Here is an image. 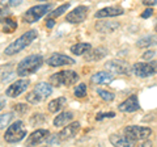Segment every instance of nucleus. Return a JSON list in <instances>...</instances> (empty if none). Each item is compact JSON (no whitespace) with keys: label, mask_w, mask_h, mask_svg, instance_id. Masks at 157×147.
<instances>
[{"label":"nucleus","mask_w":157,"mask_h":147,"mask_svg":"<svg viewBox=\"0 0 157 147\" xmlns=\"http://www.w3.org/2000/svg\"><path fill=\"white\" fill-rule=\"evenodd\" d=\"M13 110L16 112L18 116H24V114L28 113L29 106H28L26 104H24V102H17L16 105H13Z\"/></svg>","instance_id":"obj_32"},{"label":"nucleus","mask_w":157,"mask_h":147,"mask_svg":"<svg viewBox=\"0 0 157 147\" xmlns=\"http://www.w3.org/2000/svg\"><path fill=\"white\" fill-rule=\"evenodd\" d=\"M45 121H46L45 114H42V113H34L30 117V120H29V124H30L32 126H37V125L45 124Z\"/></svg>","instance_id":"obj_28"},{"label":"nucleus","mask_w":157,"mask_h":147,"mask_svg":"<svg viewBox=\"0 0 157 147\" xmlns=\"http://www.w3.org/2000/svg\"><path fill=\"white\" fill-rule=\"evenodd\" d=\"M17 29V21L14 20L13 17L11 16H8L6 20L3 21V32L4 33H13L14 30Z\"/></svg>","instance_id":"obj_25"},{"label":"nucleus","mask_w":157,"mask_h":147,"mask_svg":"<svg viewBox=\"0 0 157 147\" xmlns=\"http://www.w3.org/2000/svg\"><path fill=\"white\" fill-rule=\"evenodd\" d=\"M28 130L22 121H16L12 125H8V129L4 134V141L7 143H18L26 137Z\"/></svg>","instance_id":"obj_4"},{"label":"nucleus","mask_w":157,"mask_h":147,"mask_svg":"<svg viewBox=\"0 0 157 147\" xmlns=\"http://www.w3.org/2000/svg\"><path fill=\"white\" fill-rule=\"evenodd\" d=\"M141 3L144 4L147 7H153L157 4V0H141Z\"/></svg>","instance_id":"obj_39"},{"label":"nucleus","mask_w":157,"mask_h":147,"mask_svg":"<svg viewBox=\"0 0 157 147\" xmlns=\"http://www.w3.org/2000/svg\"><path fill=\"white\" fill-rule=\"evenodd\" d=\"M152 14H153V9L152 8H147L145 11L141 13V18H148V17H151Z\"/></svg>","instance_id":"obj_38"},{"label":"nucleus","mask_w":157,"mask_h":147,"mask_svg":"<svg viewBox=\"0 0 157 147\" xmlns=\"http://www.w3.org/2000/svg\"><path fill=\"white\" fill-rule=\"evenodd\" d=\"M51 8H52L51 4H39V6L30 7L25 13L22 14V20L26 24L37 22L39 18L46 16V14L51 11Z\"/></svg>","instance_id":"obj_5"},{"label":"nucleus","mask_w":157,"mask_h":147,"mask_svg":"<svg viewBox=\"0 0 157 147\" xmlns=\"http://www.w3.org/2000/svg\"><path fill=\"white\" fill-rule=\"evenodd\" d=\"M78 130H80V122H70V124H67L63 129L60 130V133L58 134L59 139H60L62 142H66V141H70L72 138H75V137L77 135Z\"/></svg>","instance_id":"obj_12"},{"label":"nucleus","mask_w":157,"mask_h":147,"mask_svg":"<svg viewBox=\"0 0 157 147\" xmlns=\"http://www.w3.org/2000/svg\"><path fill=\"white\" fill-rule=\"evenodd\" d=\"M73 120V113L72 112H63V113H59L55 118H54V126L55 127H62V126H66L67 124Z\"/></svg>","instance_id":"obj_20"},{"label":"nucleus","mask_w":157,"mask_h":147,"mask_svg":"<svg viewBox=\"0 0 157 147\" xmlns=\"http://www.w3.org/2000/svg\"><path fill=\"white\" fill-rule=\"evenodd\" d=\"M0 4L6 8H14L22 4V0H0Z\"/></svg>","instance_id":"obj_33"},{"label":"nucleus","mask_w":157,"mask_h":147,"mask_svg":"<svg viewBox=\"0 0 157 147\" xmlns=\"http://www.w3.org/2000/svg\"><path fill=\"white\" fill-rule=\"evenodd\" d=\"M77 81H78V74L73 70H63L55 72L48 79V83L51 84V87H56V88L62 85L71 87Z\"/></svg>","instance_id":"obj_3"},{"label":"nucleus","mask_w":157,"mask_h":147,"mask_svg":"<svg viewBox=\"0 0 157 147\" xmlns=\"http://www.w3.org/2000/svg\"><path fill=\"white\" fill-rule=\"evenodd\" d=\"M70 7H71V4H70V3L62 4V6H60V7H58L56 9H54V11H50V12H48V18H55V17L62 16V14L64 13Z\"/></svg>","instance_id":"obj_26"},{"label":"nucleus","mask_w":157,"mask_h":147,"mask_svg":"<svg viewBox=\"0 0 157 147\" xmlns=\"http://www.w3.org/2000/svg\"><path fill=\"white\" fill-rule=\"evenodd\" d=\"M155 57H156V51L155 50H148L147 53L143 54V59L144 61H151V59H153Z\"/></svg>","instance_id":"obj_37"},{"label":"nucleus","mask_w":157,"mask_h":147,"mask_svg":"<svg viewBox=\"0 0 157 147\" xmlns=\"http://www.w3.org/2000/svg\"><path fill=\"white\" fill-rule=\"evenodd\" d=\"M50 135V131L47 129H37L36 131H33V133L29 135V138L26 139V146H38L43 143L47 137Z\"/></svg>","instance_id":"obj_14"},{"label":"nucleus","mask_w":157,"mask_h":147,"mask_svg":"<svg viewBox=\"0 0 157 147\" xmlns=\"http://www.w3.org/2000/svg\"><path fill=\"white\" fill-rule=\"evenodd\" d=\"M12 120H13V113H3V114H0V130L4 129V127H7Z\"/></svg>","instance_id":"obj_30"},{"label":"nucleus","mask_w":157,"mask_h":147,"mask_svg":"<svg viewBox=\"0 0 157 147\" xmlns=\"http://www.w3.org/2000/svg\"><path fill=\"white\" fill-rule=\"evenodd\" d=\"M124 135L128 137L134 142H141V141L148 139L152 135V129L145 126H139V125H130L124 129Z\"/></svg>","instance_id":"obj_7"},{"label":"nucleus","mask_w":157,"mask_h":147,"mask_svg":"<svg viewBox=\"0 0 157 147\" xmlns=\"http://www.w3.org/2000/svg\"><path fill=\"white\" fill-rule=\"evenodd\" d=\"M38 2H47V0H38Z\"/></svg>","instance_id":"obj_43"},{"label":"nucleus","mask_w":157,"mask_h":147,"mask_svg":"<svg viewBox=\"0 0 157 147\" xmlns=\"http://www.w3.org/2000/svg\"><path fill=\"white\" fill-rule=\"evenodd\" d=\"M8 16H11V11L7 8H0V22H3Z\"/></svg>","instance_id":"obj_36"},{"label":"nucleus","mask_w":157,"mask_h":147,"mask_svg":"<svg viewBox=\"0 0 157 147\" xmlns=\"http://www.w3.org/2000/svg\"><path fill=\"white\" fill-rule=\"evenodd\" d=\"M88 8L86 6H78L75 9H72L71 12H68L66 16V21L70 24H80L88 16Z\"/></svg>","instance_id":"obj_10"},{"label":"nucleus","mask_w":157,"mask_h":147,"mask_svg":"<svg viewBox=\"0 0 157 147\" xmlns=\"http://www.w3.org/2000/svg\"><path fill=\"white\" fill-rule=\"evenodd\" d=\"M92 49L90 43H86V42H78L76 45L71 46V53L73 55H84L86 51H89Z\"/></svg>","instance_id":"obj_22"},{"label":"nucleus","mask_w":157,"mask_h":147,"mask_svg":"<svg viewBox=\"0 0 157 147\" xmlns=\"http://www.w3.org/2000/svg\"><path fill=\"white\" fill-rule=\"evenodd\" d=\"M66 97H58V99H54L48 102V112L50 113H58L59 110L62 109L66 104Z\"/></svg>","instance_id":"obj_23"},{"label":"nucleus","mask_w":157,"mask_h":147,"mask_svg":"<svg viewBox=\"0 0 157 147\" xmlns=\"http://www.w3.org/2000/svg\"><path fill=\"white\" fill-rule=\"evenodd\" d=\"M105 68L117 75H130L131 74V65L122 59H113L105 63Z\"/></svg>","instance_id":"obj_8"},{"label":"nucleus","mask_w":157,"mask_h":147,"mask_svg":"<svg viewBox=\"0 0 157 147\" xmlns=\"http://www.w3.org/2000/svg\"><path fill=\"white\" fill-rule=\"evenodd\" d=\"M119 26H121L119 22L113 20H100L96 22V30L98 33H113Z\"/></svg>","instance_id":"obj_16"},{"label":"nucleus","mask_w":157,"mask_h":147,"mask_svg":"<svg viewBox=\"0 0 157 147\" xmlns=\"http://www.w3.org/2000/svg\"><path fill=\"white\" fill-rule=\"evenodd\" d=\"M96 92H97V95L100 96L102 100H105V101H113V100L115 99V95L113 93V92H110V91H106V89H101V88H98Z\"/></svg>","instance_id":"obj_29"},{"label":"nucleus","mask_w":157,"mask_h":147,"mask_svg":"<svg viewBox=\"0 0 157 147\" xmlns=\"http://www.w3.org/2000/svg\"><path fill=\"white\" fill-rule=\"evenodd\" d=\"M109 141H110V143L113 146H117V147H128V146H135L136 145V142L130 139L128 137L119 135V134H111L109 137Z\"/></svg>","instance_id":"obj_19"},{"label":"nucleus","mask_w":157,"mask_h":147,"mask_svg":"<svg viewBox=\"0 0 157 147\" xmlns=\"http://www.w3.org/2000/svg\"><path fill=\"white\" fill-rule=\"evenodd\" d=\"M42 65H43L42 55H36V54H33V55L25 57L18 63L17 68H16V74L20 77H26L29 75H33L34 72H37L39 68H41Z\"/></svg>","instance_id":"obj_2"},{"label":"nucleus","mask_w":157,"mask_h":147,"mask_svg":"<svg viewBox=\"0 0 157 147\" xmlns=\"http://www.w3.org/2000/svg\"><path fill=\"white\" fill-rule=\"evenodd\" d=\"M6 104H7L6 99H0V109H2V108H4V106H6Z\"/></svg>","instance_id":"obj_41"},{"label":"nucleus","mask_w":157,"mask_h":147,"mask_svg":"<svg viewBox=\"0 0 157 147\" xmlns=\"http://www.w3.org/2000/svg\"><path fill=\"white\" fill-rule=\"evenodd\" d=\"M26 101L32 105H38V104H41V101H43V97L39 93H37L36 91H32L26 95Z\"/></svg>","instance_id":"obj_27"},{"label":"nucleus","mask_w":157,"mask_h":147,"mask_svg":"<svg viewBox=\"0 0 157 147\" xmlns=\"http://www.w3.org/2000/svg\"><path fill=\"white\" fill-rule=\"evenodd\" d=\"M47 65L51 66V67H62V66H71V65H75V59L68 55H64V54H59L55 53L52 54L50 58H47Z\"/></svg>","instance_id":"obj_11"},{"label":"nucleus","mask_w":157,"mask_h":147,"mask_svg":"<svg viewBox=\"0 0 157 147\" xmlns=\"http://www.w3.org/2000/svg\"><path fill=\"white\" fill-rule=\"evenodd\" d=\"M157 45V37L156 36H145V37H141L139 41L136 42V46L137 47H151V46H155Z\"/></svg>","instance_id":"obj_24"},{"label":"nucleus","mask_w":157,"mask_h":147,"mask_svg":"<svg viewBox=\"0 0 157 147\" xmlns=\"http://www.w3.org/2000/svg\"><path fill=\"white\" fill-rule=\"evenodd\" d=\"M37 37H38V32L36 29H30L26 33H24L22 36H20L17 40H14L12 43H9L6 47V50H4V54L6 55H16V54L21 53L24 49H26Z\"/></svg>","instance_id":"obj_1"},{"label":"nucleus","mask_w":157,"mask_h":147,"mask_svg":"<svg viewBox=\"0 0 157 147\" xmlns=\"http://www.w3.org/2000/svg\"><path fill=\"white\" fill-rule=\"evenodd\" d=\"M47 145H59V143H62V141L59 139V137H58V134H52V135H48L47 137V139L45 141Z\"/></svg>","instance_id":"obj_35"},{"label":"nucleus","mask_w":157,"mask_h":147,"mask_svg":"<svg viewBox=\"0 0 157 147\" xmlns=\"http://www.w3.org/2000/svg\"><path fill=\"white\" fill-rule=\"evenodd\" d=\"M29 84H30V81H29L28 79H24V77H22V79H18L16 81H13L12 84L7 88L6 96L11 97V99H16V97L21 96L24 92L28 89Z\"/></svg>","instance_id":"obj_9"},{"label":"nucleus","mask_w":157,"mask_h":147,"mask_svg":"<svg viewBox=\"0 0 157 147\" xmlns=\"http://www.w3.org/2000/svg\"><path fill=\"white\" fill-rule=\"evenodd\" d=\"M115 113L114 112H106V113H97L96 116V121H102L105 118H114Z\"/></svg>","instance_id":"obj_34"},{"label":"nucleus","mask_w":157,"mask_h":147,"mask_svg":"<svg viewBox=\"0 0 157 147\" xmlns=\"http://www.w3.org/2000/svg\"><path fill=\"white\" fill-rule=\"evenodd\" d=\"M140 109V104H139V100H137V96L136 95H132L130 97L121 102L118 105V110L123 112V113H134V112L139 110Z\"/></svg>","instance_id":"obj_13"},{"label":"nucleus","mask_w":157,"mask_h":147,"mask_svg":"<svg viewBox=\"0 0 157 147\" xmlns=\"http://www.w3.org/2000/svg\"><path fill=\"white\" fill-rule=\"evenodd\" d=\"M54 25H55V20H54V18H48V20L46 21V26H47L48 29L54 28Z\"/></svg>","instance_id":"obj_40"},{"label":"nucleus","mask_w":157,"mask_h":147,"mask_svg":"<svg viewBox=\"0 0 157 147\" xmlns=\"http://www.w3.org/2000/svg\"><path fill=\"white\" fill-rule=\"evenodd\" d=\"M124 11L122 9L121 7H105L97 11L94 13V17L96 18H106V17H117V16H121L123 14Z\"/></svg>","instance_id":"obj_17"},{"label":"nucleus","mask_w":157,"mask_h":147,"mask_svg":"<svg viewBox=\"0 0 157 147\" xmlns=\"http://www.w3.org/2000/svg\"><path fill=\"white\" fill-rule=\"evenodd\" d=\"M73 95H75L76 97H78V99H82V97L86 96V84L85 83H80L76 88L75 91H73Z\"/></svg>","instance_id":"obj_31"},{"label":"nucleus","mask_w":157,"mask_h":147,"mask_svg":"<svg viewBox=\"0 0 157 147\" xmlns=\"http://www.w3.org/2000/svg\"><path fill=\"white\" fill-rule=\"evenodd\" d=\"M114 80V75L111 72H107V71H100V72H96L94 75L92 76L90 81L93 84H97V85H101V84H110V83Z\"/></svg>","instance_id":"obj_18"},{"label":"nucleus","mask_w":157,"mask_h":147,"mask_svg":"<svg viewBox=\"0 0 157 147\" xmlns=\"http://www.w3.org/2000/svg\"><path fill=\"white\" fill-rule=\"evenodd\" d=\"M107 55V49L104 46H98L96 49H90L89 51L84 54V58L86 62H97L100 59H104Z\"/></svg>","instance_id":"obj_15"},{"label":"nucleus","mask_w":157,"mask_h":147,"mask_svg":"<svg viewBox=\"0 0 157 147\" xmlns=\"http://www.w3.org/2000/svg\"><path fill=\"white\" fill-rule=\"evenodd\" d=\"M34 91H36L37 93L41 95L43 97V100H45V99H47V97L52 93V87H51L50 83L41 81V83H38V84L34 87Z\"/></svg>","instance_id":"obj_21"},{"label":"nucleus","mask_w":157,"mask_h":147,"mask_svg":"<svg viewBox=\"0 0 157 147\" xmlns=\"http://www.w3.org/2000/svg\"><path fill=\"white\" fill-rule=\"evenodd\" d=\"M131 71L137 77H149L157 74V61L137 62L131 66Z\"/></svg>","instance_id":"obj_6"},{"label":"nucleus","mask_w":157,"mask_h":147,"mask_svg":"<svg viewBox=\"0 0 157 147\" xmlns=\"http://www.w3.org/2000/svg\"><path fill=\"white\" fill-rule=\"evenodd\" d=\"M155 30L157 32V22H156V25H155Z\"/></svg>","instance_id":"obj_42"}]
</instances>
